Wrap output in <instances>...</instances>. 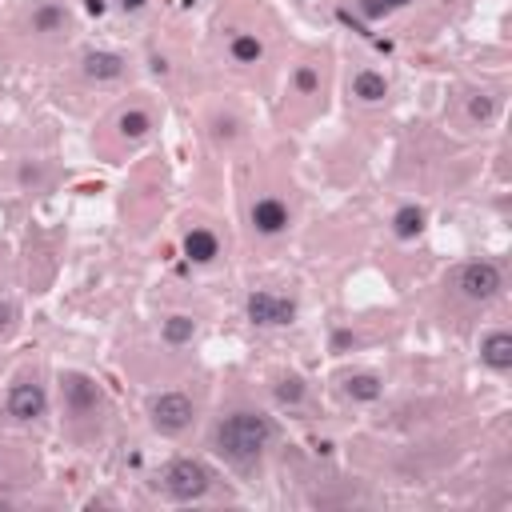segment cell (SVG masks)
<instances>
[{
  "mask_svg": "<svg viewBox=\"0 0 512 512\" xmlns=\"http://www.w3.org/2000/svg\"><path fill=\"white\" fill-rule=\"evenodd\" d=\"M272 440H276V424H272V416L260 412V408H236V412H228V416L212 428V452L224 456V460L236 464V468L256 464V460L268 452Z\"/></svg>",
  "mask_w": 512,
  "mask_h": 512,
  "instance_id": "6da1fadb",
  "label": "cell"
},
{
  "mask_svg": "<svg viewBox=\"0 0 512 512\" xmlns=\"http://www.w3.org/2000/svg\"><path fill=\"white\" fill-rule=\"evenodd\" d=\"M160 488H164L168 500L192 504V500H204V496H208L212 472H208V464L196 460V456H176V460L160 472Z\"/></svg>",
  "mask_w": 512,
  "mask_h": 512,
  "instance_id": "7a4b0ae2",
  "label": "cell"
},
{
  "mask_svg": "<svg viewBox=\"0 0 512 512\" xmlns=\"http://www.w3.org/2000/svg\"><path fill=\"white\" fill-rule=\"evenodd\" d=\"M244 316L256 328H288L296 320V300L284 292H272V288H252L244 296Z\"/></svg>",
  "mask_w": 512,
  "mask_h": 512,
  "instance_id": "3957f363",
  "label": "cell"
},
{
  "mask_svg": "<svg viewBox=\"0 0 512 512\" xmlns=\"http://www.w3.org/2000/svg\"><path fill=\"white\" fill-rule=\"evenodd\" d=\"M196 416V404L188 392H156L148 400V424L160 432V436H180Z\"/></svg>",
  "mask_w": 512,
  "mask_h": 512,
  "instance_id": "277c9868",
  "label": "cell"
},
{
  "mask_svg": "<svg viewBox=\"0 0 512 512\" xmlns=\"http://www.w3.org/2000/svg\"><path fill=\"white\" fill-rule=\"evenodd\" d=\"M456 288H460L464 300H472V304H488V300L500 296V288H504V272H500L496 260H468V264H460V272H456Z\"/></svg>",
  "mask_w": 512,
  "mask_h": 512,
  "instance_id": "5b68a950",
  "label": "cell"
},
{
  "mask_svg": "<svg viewBox=\"0 0 512 512\" xmlns=\"http://www.w3.org/2000/svg\"><path fill=\"white\" fill-rule=\"evenodd\" d=\"M248 228L256 232V236H264V240H272V236H284L288 228H292V208H288V200H280V196H256L252 204H248Z\"/></svg>",
  "mask_w": 512,
  "mask_h": 512,
  "instance_id": "8992f818",
  "label": "cell"
},
{
  "mask_svg": "<svg viewBox=\"0 0 512 512\" xmlns=\"http://www.w3.org/2000/svg\"><path fill=\"white\" fill-rule=\"evenodd\" d=\"M4 408H8V416H12L16 424H36V420L48 412V392H44L40 380H16V384L8 388Z\"/></svg>",
  "mask_w": 512,
  "mask_h": 512,
  "instance_id": "52a82bcc",
  "label": "cell"
},
{
  "mask_svg": "<svg viewBox=\"0 0 512 512\" xmlns=\"http://www.w3.org/2000/svg\"><path fill=\"white\" fill-rule=\"evenodd\" d=\"M60 396H64V408L72 416H92L100 408V400H104L100 384L92 376H84V372H60Z\"/></svg>",
  "mask_w": 512,
  "mask_h": 512,
  "instance_id": "ba28073f",
  "label": "cell"
},
{
  "mask_svg": "<svg viewBox=\"0 0 512 512\" xmlns=\"http://www.w3.org/2000/svg\"><path fill=\"white\" fill-rule=\"evenodd\" d=\"M80 72H84V80H92V84H116V80L128 72V60H124L120 52H112V48H92V52H84Z\"/></svg>",
  "mask_w": 512,
  "mask_h": 512,
  "instance_id": "9c48e42d",
  "label": "cell"
},
{
  "mask_svg": "<svg viewBox=\"0 0 512 512\" xmlns=\"http://www.w3.org/2000/svg\"><path fill=\"white\" fill-rule=\"evenodd\" d=\"M112 128H116V136H120V140L136 144V140H144V136L156 128V120H152V112H148L144 104H128V108H120V112H116Z\"/></svg>",
  "mask_w": 512,
  "mask_h": 512,
  "instance_id": "30bf717a",
  "label": "cell"
},
{
  "mask_svg": "<svg viewBox=\"0 0 512 512\" xmlns=\"http://www.w3.org/2000/svg\"><path fill=\"white\" fill-rule=\"evenodd\" d=\"M480 364L492 372H508L512 368V336L504 328H492L480 336Z\"/></svg>",
  "mask_w": 512,
  "mask_h": 512,
  "instance_id": "8fae6325",
  "label": "cell"
},
{
  "mask_svg": "<svg viewBox=\"0 0 512 512\" xmlns=\"http://www.w3.org/2000/svg\"><path fill=\"white\" fill-rule=\"evenodd\" d=\"M180 248H184V256H188L192 264H212V260L220 256V240H216V232L204 228V224H192V228L184 232Z\"/></svg>",
  "mask_w": 512,
  "mask_h": 512,
  "instance_id": "7c38bea8",
  "label": "cell"
},
{
  "mask_svg": "<svg viewBox=\"0 0 512 512\" xmlns=\"http://www.w3.org/2000/svg\"><path fill=\"white\" fill-rule=\"evenodd\" d=\"M348 92H352V100H360V104H384V100H388V76L376 72V68H360V72L352 76Z\"/></svg>",
  "mask_w": 512,
  "mask_h": 512,
  "instance_id": "4fadbf2b",
  "label": "cell"
},
{
  "mask_svg": "<svg viewBox=\"0 0 512 512\" xmlns=\"http://www.w3.org/2000/svg\"><path fill=\"white\" fill-rule=\"evenodd\" d=\"M28 28H32L36 36H56V32H64V28H68V12H64L56 0H44V4H36V8H32Z\"/></svg>",
  "mask_w": 512,
  "mask_h": 512,
  "instance_id": "5bb4252c",
  "label": "cell"
},
{
  "mask_svg": "<svg viewBox=\"0 0 512 512\" xmlns=\"http://www.w3.org/2000/svg\"><path fill=\"white\" fill-rule=\"evenodd\" d=\"M344 396L356 400V404H376L384 396V376H376V372H352L344 380Z\"/></svg>",
  "mask_w": 512,
  "mask_h": 512,
  "instance_id": "9a60e30c",
  "label": "cell"
},
{
  "mask_svg": "<svg viewBox=\"0 0 512 512\" xmlns=\"http://www.w3.org/2000/svg\"><path fill=\"white\" fill-rule=\"evenodd\" d=\"M228 56H232V64L252 68V64L264 60V40H260L256 32H232V36H228Z\"/></svg>",
  "mask_w": 512,
  "mask_h": 512,
  "instance_id": "2e32d148",
  "label": "cell"
},
{
  "mask_svg": "<svg viewBox=\"0 0 512 512\" xmlns=\"http://www.w3.org/2000/svg\"><path fill=\"white\" fill-rule=\"evenodd\" d=\"M424 224H428V212L420 204H400L392 212V236L396 240H416L424 232Z\"/></svg>",
  "mask_w": 512,
  "mask_h": 512,
  "instance_id": "e0dca14e",
  "label": "cell"
},
{
  "mask_svg": "<svg viewBox=\"0 0 512 512\" xmlns=\"http://www.w3.org/2000/svg\"><path fill=\"white\" fill-rule=\"evenodd\" d=\"M192 336H196V320H192V316L176 312V316L160 320V340H164V344L180 348V344H192Z\"/></svg>",
  "mask_w": 512,
  "mask_h": 512,
  "instance_id": "ac0fdd59",
  "label": "cell"
},
{
  "mask_svg": "<svg viewBox=\"0 0 512 512\" xmlns=\"http://www.w3.org/2000/svg\"><path fill=\"white\" fill-rule=\"evenodd\" d=\"M416 0H356L352 8H356V20L360 24H372V20H384V16H392V12H404V8H412Z\"/></svg>",
  "mask_w": 512,
  "mask_h": 512,
  "instance_id": "d6986e66",
  "label": "cell"
},
{
  "mask_svg": "<svg viewBox=\"0 0 512 512\" xmlns=\"http://www.w3.org/2000/svg\"><path fill=\"white\" fill-rule=\"evenodd\" d=\"M208 132H212L216 144H236V140H240V120H236L232 112H216V116L208 120Z\"/></svg>",
  "mask_w": 512,
  "mask_h": 512,
  "instance_id": "ffe728a7",
  "label": "cell"
},
{
  "mask_svg": "<svg viewBox=\"0 0 512 512\" xmlns=\"http://www.w3.org/2000/svg\"><path fill=\"white\" fill-rule=\"evenodd\" d=\"M304 392H308V388H304V380H300L296 372H288V376H280V380L272 384V396H276L280 404H288V408H292V404H300V400H304Z\"/></svg>",
  "mask_w": 512,
  "mask_h": 512,
  "instance_id": "44dd1931",
  "label": "cell"
},
{
  "mask_svg": "<svg viewBox=\"0 0 512 512\" xmlns=\"http://www.w3.org/2000/svg\"><path fill=\"white\" fill-rule=\"evenodd\" d=\"M496 116V96L492 92H472L468 96V120L472 124H488Z\"/></svg>",
  "mask_w": 512,
  "mask_h": 512,
  "instance_id": "7402d4cb",
  "label": "cell"
},
{
  "mask_svg": "<svg viewBox=\"0 0 512 512\" xmlns=\"http://www.w3.org/2000/svg\"><path fill=\"white\" fill-rule=\"evenodd\" d=\"M292 88H296V96H316V92H320V72H316V64H300V68L292 72Z\"/></svg>",
  "mask_w": 512,
  "mask_h": 512,
  "instance_id": "603a6c76",
  "label": "cell"
},
{
  "mask_svg": "<svg viewBox=\"0 0 512 512\" xmlns=\"http://www.w3.org/2000/svg\"><path fill=\"white\" fill-rule=\"evenodd\" d=\"M16 328V304L12 300H0V336H8Z\"/></svg>",
  "mask_w": 512,
  "mask_h": 512,
  "instance_id": "cb8c5ba5",
  "label": "cell"
},
{
  "mask_svg": "<svg viewBox=\"0 0 512 512\" xmlns=\"http://www.w3.org/2000/svg\"><path fill=\"white\" fill-rule=\"evenodd\" d=\"M40 180H44V168L32 164V160H24L20 164V184H40Z\"/></svg>",
  "mask_w": 512,
  "mask_h": 512,
  "instance_id": "d4e9b609",
  "label": "cell"
},
{
  "mask_svg": "<svg viewBox=\"0 0 512 512\" xmlns=\"http://www.w3.org/2000/svg\"><path fill=\"white\" fill-rule=\"evenodd\" d=\"M120 8H124L128 16H136V12H144V8H148V0H120Z\"/></svg>",
  "mask_w": 512,
  "mask_h": 512,
  "instance_id": "484cf974",
  "label": "cell"
},
{
  "mask_svg": "<svg viewBox=\"0 0 512 512\" xmlns=\"http://www.w3.org/2000/svg\"><path fill=\"white\" fill-rule=\"evenodd\" d=\"M348 344H356L352 332H336V336H332V348H348Z\"/></svg>",
  "mask_w": 512,
  "mask_h": 512,
  "instance_id": "4316f807",
  "label": "cell"
},
{
  "mask_svg": "<svg viewBox=\"0 0 512 512\" xmlns=\"http://www.w3.org/2000/svg\"><path fill=\"white\" fill-rule=\"evenodd\" d=\"M84 4H88V12H96V16L108 8V0H84Z\"/></svg>",
  "mask_w": 512,
  "mask_h": 512,
  "instance_id": "83f0119b",
  "label": "cell"
}]
</instances>
